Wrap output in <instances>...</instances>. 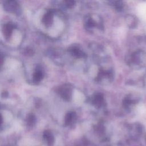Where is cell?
Returning a JSON list of instances; mask_svg holds the SVG:
<instances>
[{"mask_svg": "<svg viewBox=\"0 0 146 146\" xmlns=\"http://www.w3.org/2000/svg\"><path fill=\"white\" fill-rule=\"evenodd\" d=\"M127 18H128L127 19H128L127 22H128V25H129V26L130 27L134 28V27H135L137 26V19L134 16L129 15Z\"/></svg>", "mask_w": 146, "mask_h": 146, "instance_id": "obj_1", "label": "cell"}, {"mask_svg": "<svg viewBox=\"0 0 146 146\" xmlns=\"http://www.w3.org/2000/svg\"><path fill=\"white\" fill-rule=\"evenodd\" d=\"M44 137H45L46 140L47 141L48 144H49L50 145L53 144V141H54L53 137L50 132H48V131L45 132Z\"/></svg>", "mask_w": 146, "mask_h": 146, "instance_id": "obj_2", "label": "cell"}]
</instances>
